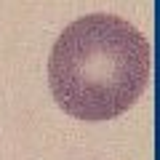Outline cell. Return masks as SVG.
<instances>
[{
	"label": "cell",
	"instance_id": "obj_1",
	"mask_svg": "<svg viewBox=\"0 0 160 160\" xmlns=\"http://www.w3.org/2000/svg\"><path fill=\"white\" fill-rule=\"evenodd\" d=\"M149 72V40L112 13H88L64 27L48 59L53 99L80 120L123 115L147 88Z\"/></svg>",
	"mask_w": 160,
	"mask_h": 160
}]
</instances>
